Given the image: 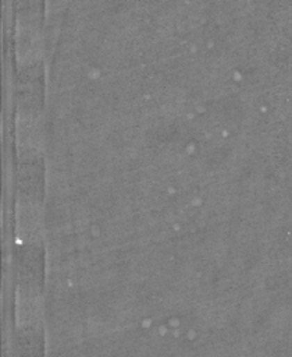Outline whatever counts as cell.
<instances>
[{
    "label": "cell",
    "mask_w": 292,
    "mask_h": 357,
    "mask_svg": "<svg viewBox=\"0 0 292 357\" xmlns=\"http://www.w3.org/2000/svg\"><path fill=\"white\" fill-rule=\"evenodd\" d=\"M42 47V38L39 24L35 18L26 17L17 26V52L18 57L25 63L33 61L39 57Z\"/></svg>",
    "instance_id": "1"
},
{
    "label": "cell",
    "mask_w": 292,
    "mask_h": 357,
    "mask_svg": "<svg viewBox=\"0 0 292 357\" xmlns=\"http://www.w3.org/2000/svg\"><path fill=\"white\" fill-rule=\"evenodd\" d=\"M17 226L19 236L28 241H35L40 236L42 213L35 198L25 195L18 202Z\"/></svg>",
    "instance_id": "2"
}]
</instances>
